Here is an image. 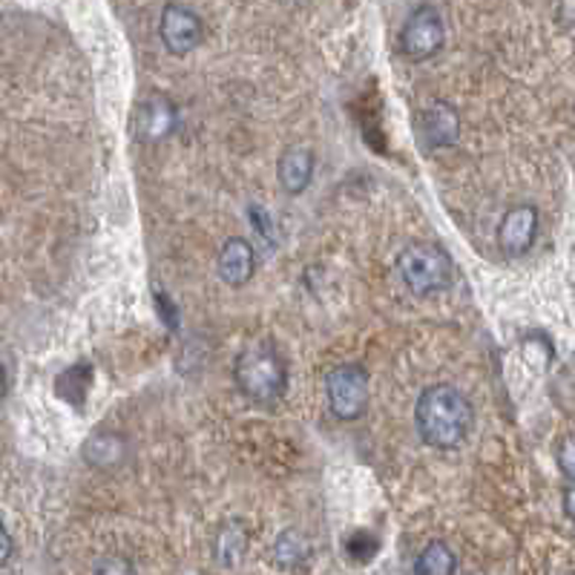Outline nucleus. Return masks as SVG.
I'll list each match as a JSON object with an SVG mask.
<instances>
[{"label": "nucleus", "instance_id": "obj_1", "mask_svg": "<svg viewBox=\"0 0 575 575\" xmlns=\"http://www.w3.org/2000/svg\"><path fill=\"white\" fill-rule=\"evenodd\" d=\"M472 423H475V409L461 389L449 383H434L420 391L414 406V427L429 446L443 452L457 449L469 438Z\"/></svg>", "mask_w": 575, "mask_h": 575}, {"label": "nucleus", "instance_id": "obj_2", "mask_svg": "<svg viewBox=\"0 0 575 575\" xmlns=\"http://www.w3.org/2000/svg\"><path fill=\"white\" fill-rule=\"evenodd\" d=\"M233 380L254 403H277L288 389V366L274 349H245L233 363Z\"/></svg>", "mask_w": 575, "mask_h": 575}, {"label": "nucleus", "instance_id": "obj_3", "mask_svg": "<svg viewBox=\"0 0 575 575\" xmlns=\"http://www.w3.org/2000/svg\"><path fill=\"white\" fill-rule=\"evenodd\" d=\"M452 256L434 242H414L403 247V254L397 256V274L403 285L418 297H429L452 283Z\"/></svg>", "mask_w": 575, "mask_h": 575}, {"label": "nucleus", "instance_id": "obj_4", "mask_svg": "<svg viewBox=\"0 0 575 575\" xmlns=\"http://www.w3.org/2000/svg\"><path fill=\"white\" fill-rule=\"evenodd\" d=\"M325 397L329 409L340 420H357L366 414L372 386H368V372L360 363H343L334 366L325 377Z\"/></svg>", "mask_w": 575, "mask_h": 575}, {"label": "nucleus", "instance_id": "obj_5", "mask_svg": "<svg viewBox=\"0 0 575 575\" xmlns=\"http://www.w3.org/2000/svg\"><path fill=\"white\" fill-rule=\"evenodd\" d=\"M446 41V23L434 7H418L400 30V53L409 60H429L441 53Z\"/></svg>", "mask_w": 575, "mask_h": 575}, {"label": "nucleus", "instance_id": "obj_6", "mask_svg": "<svg viewBox=\"0 0 575 575\" xmlns=\"http://www.w3.org/2000/svg\"><path fill=\"white\" fill-rule=\"evenodd\" d=\"M158 32H162V41H165L167 53L187 55L202 44L204 23L202 18L196 15L193 9L181 7V3H167L165 12H162Z\"/></svg>", "mask_w": 575, "mask_h": 575}, {"label": "nucleus", "instance_id": "obj_7", "mask_svg": "<svg viewBox=\"0 0 575 575\" xmlns=\"http://www.w3.org/2000/svg\"><path fill=\"white\" fill-rule=\"evenodd\" d=\"M541 217L535 204H516L498 224V242H501L504 254L523 256L539 236Z\"/></svg>", "mask_w": 575, "mask_h": 575}, {"label": "nucleus", "instance_id": "obj_8", "mask_svg": "<svg viewBox=\"0 0 575 575\" xmlns=\"http://www.w3.org/2000/svg\"><path fill=\"white\" fill-rule=\"evenodd\" d=\"M84 464L92 466L98 472H115L128 464L130 457V443L121 432H112V429H98L92 432L81 446Z\"/></svg>", "mask_w": 575, "mask_h": 575}, {"label": "nucleus", "instance_id": "obj_9", "mask_svg": "<svg viewBox=\"0 0 575 575\" xmlns=\"http://www.w3.org/2000/svg\"><path fill=\"white\" fill-rule=\"evenodd\" d=\"M420 135L429 147H452L461 139V115L446 101H434L420 112Z\"/></svg>", "mask_w": 575, "mask_h": 575}, {"label": "nucleus", "instance_id": "obj_10", "mask_svg": "<svg viewBox=\"0 0 575 575\" xmlns=\"http://www.w3.org/2000/svg\"><path fill=\"white\" fill-rule=\"evenodd\" d=\"M217 270L224 285L242 288V285L251 283V277L256 274L254 247L247 245L245 240H228L222 245V251H219Z\"/></svg>", "mask_w": 575, "mask_h": 575}, {"label": "nucleus", "instance_id": "obj_11", "mask_svg": "<svg viewBox=\"0 0 575 575\" xmlns=\"http://www.w3.org/2000/svg\"><path fill=\"white\" fill-rule=\"evenodd\" d=\"M311 179H314V153L308 147L285 150L279 158V185L291 196H299L306 193Z\"/></svg>", "mask_w": 575, "mask_h": 575}, {"label": "nucleus", "instance_id": "obj_12", "mask_svg": "<svg viewBox=\"0 0 575 575\" xmlns=\"http://www.w3.org/2000/svg\"><path fill=\"white\" fill-rule=\"evenodd\" d=\"M176 121H179L176 107H173L170 98L165 96H150L142 104V110H139V128H142V133L147 135V139H153V142L167 139V135L176 130Z\"/></svg>", "mask_w": 575, "mask_h": 575}, {"label": "nucleus", "instance_id": "obj_13", "mask_svg": "<svg viewBox=\"0 0 575 575\" xmlns=\"http://www.w3.org/2000/svg\"><path fill=\"white\" fill-rule=\"evenodd\" d=\"M245 550H247L245 523L236 521V518H233V521H224L222 527H219L217 539H213V555H217L219 567L233 570L242 559H245Z\"/></svg>", "mask_w": 575, "mask_h": 575}, {"label": "nucleus", "instance_id": "obj_14", "mask_svg": "<svg viewBox=\"0 0 575 575\" xmlns=\"http://www.w3.org/2000/svg\"><path fill=\"white\" fill-rule=\"evenodd\" d=\"M270 555H274V564H277V567L299 570L306 567L308 559H311V544H308V539L302 535V532L285 530L279 532L277 541H274Z\"/></svg>", "mask_w": 575, "mask_h": 575}, {"label": "nucleus", "instance_id": "obj_15", "mask_svg": "<svg viewBox=\"0 0 575 575\" xmlns=\"http://www.w3.org/2000/svg\"><path fill=\"white\" fill-rule=\"evenodd\" d=\"M457 559L452 553V546L443 541H432L420 550L418 561H414V575H455Z\"/></svg>", "mask_w": 575, "mask_h": 575}, {"label": "nucleus", "instance_id": "obj_16", "mask_svg": "<svg viewBox=\"0 0 575 575\" xmlns=\"http://www.w3.org/2000/svg\"><path fill=\"white\" fill-rule=\"evenodd\" d=\"M555 464H559L561 475H564L570 484H575V434H567V438L559 443V449H555Z\"/></svg>", "mask_w": 575, "mask_h": 575}, {"label": "nucleus", "instance_id": "obj_17", "mask_svg": "<svg viewBox=\"0 0 575 575\" xmlns=\"http://www.w3.org/2000/svg\"><path fill=\"white\" fill-rule=\"evenodd\" d=\"M92 575H135V567L124 555H104V559H98Z\"/></svg>", "mask_w": 575, "mask_h": 575}, {"label": "nucleus", "instance_id": "obj_18", "mask_svg": "<svg viewBox=\"0 0 575 575\" xmlns=\"http://www.w3.org/2000/svg\"><path fill=\"white\" fill-rule=\"evenodd\" d=\"M555 15H559V23L564 30H575V0H559Z\"/></svg>", "mask_w": 575, "mask_h": 575}, {"label": "nucleus", "instance_id": "obj_19", "mask_svg": "<svg viewBox=\"0 0 575 575\" xmlns=\"http://www.w3.org/2000/svg\"><path fill=\"white\" fill-rule=\"evenodd\" d=\"M564 512H567L570 521L575 523V484L570 486L567 493H564Z\"/></svg>", "mask_w": 575, "mask_h": 575}, {"label": "nucleus", "instance_id": "obj_20", "mask_svg": "<svg viewBox=\"0 0 575 575\" xmlns=\"http://www.w3.org/2000/svg\"><path fill=\"white\" fill-rule=\"evenodd\" d=\"M0 539H3V564H9V559H12V535H9L7 527L0 532Z\"/></svg>", "mask_w": 575, "mask_h": 575}, {"label": "nucleus", "instance_id": "obj_21", "mask_svg": "<svg viewBox=\"0 0 575 575\" xmlns=\"http://www.w3.org/2000/svg\"><path fill=\"white\" fill-rule=\"evenodd\" d=\"M283 3H288V7H306L308 0H283Z\"/></svg>", "mask_w": 575, "mask_h": 575}, {"label": "nucleus", "instance_id": "obj_22", "mask_svg": "<svg viewBox=\"0 0 575 575\" xmlns=\"http://www.w3.org/2000/svg\"><path fill=\"white\" fill-rule=\"evenodd\" d=\"M567 575H575V573H567Z\"/></svg>", "mask_w": 575, "mask_h": 575}]
</instances>
